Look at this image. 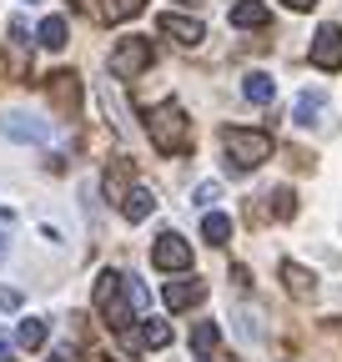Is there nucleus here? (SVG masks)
I'll return each instance as SVG.
<instances>
[{"mask_svg":"<svg viewBox=\"0 0 342 362\" xmlns=\"http://www.w3.org/2000/svg\"><path fill=\"white\" fill-rule=\"evenodd\" d=\"M141 307H146V287L136 277H126V272H101L96 277V312L106 317L111 332H131Z\"/></svg>","mask_w":342,"mask_h":362,"instance_id":"1","label":"nucleus"},{"mask_svg":"<svg viewBox=\"0 0 342 362\" xmlns=\"http://www.w3.org/2000/svg\"><path fill=\"white\" fill-rule=\"evenodd\" d=\"M146 136H151V146H156L161 156L191 151V121H187V111H182L177 101H161V106L146 116Z\"/></svg>","mask_w":342,"mask_h":362,"instance_id":"2","label":"nucleus"},{"mask_svg":"<svg viewBox=\"0 0 342 362\" xmlns=\"http://www.w3.org/2000/svg\"><path fill=\"white\" fill-rule=\"evenodd\" d=\"M222 151H227V171H256L272 156V136L267 131H247V126H227L222 131Z\"/></svg>","mask_w":342,"mask_h":362,"instance_id":"3","label":"nucleus"},{"mask_svg":"<svg viewBox=\"0 0 342 362\" xmlns=\"http://www.w3.org/2000/svg\"><path fill=\"white\" fill-rule=\"evenodd\" d=\"M146 66H151V40L146 35H126L111 51V76H121V81H136Z\"/></svg>","mask_w":342,"mask_h":362,"instance_id":"4","label":"nucleus"},{"mask_svg":"<svg viewBox=\"0 0 342 362\" xmlns=\"http://www.w3.org/2000/svg\"><path fill=\"white\" fill-rule=\"evenodd\" d=\"M151 267L156 272H187L191 267V242L177 237V232H161L156 247H151Z\"/></svg>","mask_w":342,"mask_h":362,"instance_id":"5","label":"nucleus"},{"mask_svg":"<svg viewBox=\"0 0 342 362\" xmlns=\"http://www.w3.org/2000/svg\"><path fill=\"white\" fill-rule=\"evenodd\" d=\"M312 66L317 71H342V25H322L312 35Z\"/></svg>","mask_w":342,"mask_h":362,"instance_id":"6","label":"nucleus"},{"mask_svg":"<svg viewBox=\"0 0 342 362\" xmlns=\"http://www.w3.org/2000/svg\"><path fill=\"white\" fill-rule=\"evenodd\" d=\"M0 131H6L11 141H25V146H40V141L51 136V126H46V121H35V116H25V111L0 116Z\"/></svg>","mask_w":342,"mask_h":362,"instance_id":"7","label":"nucleus"},{"mask_svg":"<svg viewBox=\"0 0 342 362\" xmlns=\"http://www.w3.org/2000/svg\"><path fill=\"white\" fill-rule=\"evenodd\" d=\"M201 297H206V282H196V277H177V282L161 287V302H166L171 312H187V307H196Z\"/></svg>","mask_w":342,"mask_h":362,"instance_id":"8","label":"nucleus"},{"mask_svg":"<svg viewBox=\"0 0 342 362\" xmlns=\"http://www.w3.org/2000/svg\"><path fill=\"white\" fill-rule=\"evenodd\" d=\"M156 30L171 35L177 45H201V40H206V25H201V21H191V16H171V11L156 21Z\"/></svg>","mask_w":342,"mask_h":362,"instance_id":"9","label":"nucleus"},{"mask_svg":"<svg viewBox=\"0 0 342 362\" xmlns=\"http://www.w3.org/2000/svg\"><path fill=\"white\" fill-rule=\"evenodd\" d=\"M282 282H287V292H292L297 302L317 297V277H312L307 267H297V262H282Z\"/></svg>","mask_w":342,"mask_h":362,"instance_id":"10","label":"nucleus"},{"mask_svg":"<svg viewBox=\"0 0 342 362\" xmlns=\"http://www.w3.org/2000/svg\"><path fill=\"white\" fill-rule=\"evenodd\" d=\"M322 116H327V96H322V90H302L297 106H292V121L297 126H317Z\"/></svg>","mask_w":342,"mask_h":362,"instance_id":"11","label":"nucleus"},{"mask_svg":"<svg viewBox=\"0 0 342 362\" xmlns=\"http://www.w3.org/2000/svg\"><path fill=\"white\" fill-rule=\"evenodd\" d=\"M242 96H247L252 106H272V101H277V81H272L267 71H252V76L242 81Z\"/></svg>","mask_w":342,"mask_h":362,"instance_id":"12","label":"nucleus"},{"mask_svg":"<svg viewBox=\"0 0 342 362\" xmlns=\"http://www.w3.org/2000/svg\"><path fill=\"white\" fill-rule=\"evenodd\" d=\"M272 21V11L262 6V0H237L232 6V25L237 30H256V25H267Z\"/></svg>","mask_w":342,"mask_h":362,"instance_id":"13","label":"nucleus"},{"mask_svg":"<svg viewBox=\"0 0 342 362\" xmlns=\"http://www.w3.org/2000/svg\"><path fill=\"white\" fill-rule=\"evenodd\" d=\"M51 101H56L61 111H76V101H81V81H76L71 71H56V76H51Z\"/></svg>","mask_w":342,"mask_h":362,"instance_id":"14","label":"nucleus"},{"mask_svg":"<svg viewBox=\"0 0 342 362\" xmlns=\"http://www.w3.org/2000/svg\"><path fill=\"white\" fill-rule=\"evenodd\" d=\"M151 211H156V197H151L146 187H131V192L121 197V216H126V221H146Z\"/></svg>","mask_w":342,"mask_h":362,"instance_id":"15","label":"nucleus"},{"mask_svg":"<svg viewBox=\"0 0 342 362\" xmlns=\"http://www.w3.org/2000/svg\"><path fill=\"white\" fill-rule=\"evenodd\" d=\"M126 342H131V347H166L171 342V327L161 322V317H146V322H141V332L131 337V332H126Z\"/></svg>","mask_w":342,"mask_h":362,"instance_id":"16","label":"nucleus"},{"mask_svg":"<svg viewBox=\"0 0 342 362\" xmlns=\"http://www.w3.org/2000/svg\"><path fill=\"white\" fill-rule=\"evenodd\" d=\"M46 337H51V327L40 322V317H25V322L16 327V342H20L25 352H35V347H46Z\"/></svg>","mask_w":342,"mask_h":362,"instance_id":"17","label":"nucleus"},{"mask_svg":"<svg viewBox=\"0 0 342 362\" xmlns=\"http://www.w3.org/2000/svg\"><path fill=\"white\" fill-rule=\"evenodd\" d=\"M141 6H146V0H101V6H96V16L101 21H131V16H141Z\"/></svg>","mask_w":342,"mask_h":362,"instance_id":"18","label":"nucleus"},{"mask_svg":"<svg viewBox=\"0 0 342 362\" xmlns=\"http://www.w3.org/2000/svg\"><path fill=\"white\" fill-rule=\"evenodd\" d=\"M201 237H206L211 247H222V242L232 237V216H222V211H206V216H201Z\"/></svg>","mask_w":342,"mask_h":362,"instance_id":"19","label":"nucleus"},{"mask_svg":"<svg viewBox=\"0 0 342 362\" xmlns=\"http://www.w3.org/2000/svg\"><path fill=\"white\" fill-rule=\"evenodd\" d=\"M217 342H222L217 322H196V327H191V352H196V357H211V352H217Z\"/></svg>","mask_w":342,"mask_h":362,"instance_id":"20","label":"nucleus"},{"mask_svg":"<svg viewBox=\"0 0 342 362\" xmlns=\"http://www.w3.org/2000/svg\"><path fill=\"white\" fill-rule=\"evenodd\" d=\"M35 35H40V45H46V51H61V45H66V21H61V16H46Z\"/></svg>","mask_w":342,"mask_h":362,"instance_id":"21","label":"nucleus"},{"mask_svg":"<svg viewBox=\"0 0 342 362\" xmlns=\"http://www.w3.org/2000/svg\"><path fill=\"white\" fill-rule=\"evenodd\" d=\"M267 202H272V216H282V221H287V216H292V211H297V197H292V192H287V187H277V192H272V197H267Z\"/></svg>","mask_w":342,"mask_h":362,"instance_id":"22","label":"nucleus"},{"mask_svg":"<svg viewBox=\"0 0 342 362\" xmlns=\"http://www.w3.org/2000/svg\"><path fill=\"white\" fill-rule=\"evenodd\" d=\"M217 197H222V187H217V181H201V187H196V206H211Z\"/></svg>","mask_w":342,"mask_h":362,"instance_id":"23","label":"nucleus"},{"mask_svg":"<svg viewBox=\"0 0 342 362\" xmlns=\"http://www.w3.org/2000/svg\"><path fill=\"white\" fill-rule=\"evenodd\" d=\"M20 307V292L16 287H0V312H16Z\"/></svg>","mask_w":342,"mask_h":362,"instance_id":"24","label":"nucleus"},{"mask_svg":"<svg viewBox=\"0 0 342 362\" xmlns=\"http://www.w3.org/2000/svg\"><path fill=\"white\" fill-rule=\"evenodd\" d=\"M51 362H76V342H61V347L51 352Z\"/></svg>","mask_w":342,"mask_h":362,"instance_id":"25","label":"nucleus"},{"mask_svg":"<svg viewBox=\"0 0 342 362\" xmlns=\"http://www.w3.org/2000/svg\"><path fill=\"white\" fill-rule=\"evenodd\" d=\"M282 6H292V11H312L317 0H282Z\"/></svg>","mask_w":342,"mask_h":362,"instance_id":"26","label":"nucleus"},{"mask_svg":"<svg viewBox=\"0 0 342 362\" xmlns=\"http://www.w3.org/2000/svg\"><path fill=\"white\" fill-rule=\"evenodd\" d=\"M0 362H11V342L6 337H0Z\"/></svg>","mask_w":342,"mask_h":362,"instance_id":"27","label":"nucleus"},{"mask_svg":"<svg viewBox=\"0 0 342 362\" xmlns=\"http://www.w3.org/2000/svg\"><path fill=\"white\" fill-rule=\"evenodd\" d=\"M6 257H11V242H6V237H0V262H6Z\"/></svg>","mask_w":342,"mask_h":362,"instance_id":"28","label":"nucleus"},{"mask_svg":"<svg viewBox=\"0 0 342 362\" xmlns=\"http://www.w3.org/2000/svg\"><path fill=\"white\" fill-rule=\"evenodd\" d=\"M177 6H201V0H177Z\"/></svg>","mask_w":342,"mask_h":362,"instance_id":"29","label":"nucleus"},{"mask_svg":"<svg viewBox=\"0 0 342 362\" xmlns=\"http://www.w3.org/2000/svg\"><path fill=\"white\" fill-rule=\"evenodd\" d=\"M91 362H116V357H91Z\"/></svg>","mask_w":342,"mask_h":362,"instance_id":"30","label":"nucleus"}]
</instances>
